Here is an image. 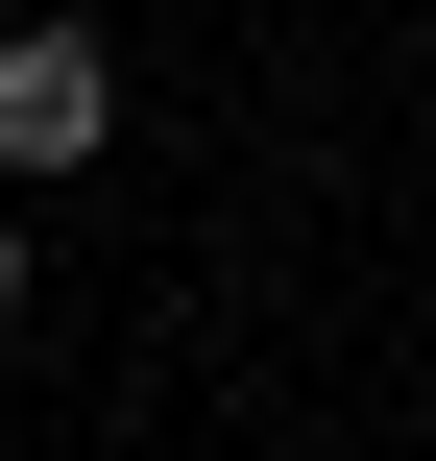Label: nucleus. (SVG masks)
Returning a JSON list of instances; mask_svg holds the SVG:
<instances>
[{
    "mask_svg": "<svg viewBox=\"0 0 436 461\" xmlns=\"http://www.w3.org/2000/svg\"><path fill=\"white\" fill-rule=\"evenodd\" d=\"M97 146H121V49L97 24H0V194H49Z\"/></svg>",
    "mask_w": 436,
    "mask_h": 461,
    "instance_id": "f257e3e1",
    "label": "nucleus"
},
{
    "mask_svg": "<svg viewBox=\"0 0 436 461\" xmlns=\"http://www.w3.org/2000/svg\"><path fill=\"white\" fill-rule=\"evenodd\" d=\"M24 292H49V267H24V219H0V316H24Z\"/></svg>",
    "mask_w": 436,
    "mask_h": 461,
    "instance_id": "f03ea898",
    "label": "nucleus"
}]
</instances>
